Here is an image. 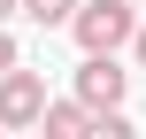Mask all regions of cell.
<instances>
[{"label":"cell","mask_w":146,"mask_h":139,"mask_svg":"<svg viewBox=\"0 0 146 139\" xmlns=\"http://www.w3.org/2000/svg\"><path fill=\"white\" fill-rule=\"evenodd\" d=\"M69 39H77L85 54L115 62L123 46H139V8H131V0H85V8H77V23H69Z\"/></svg>","instance_id":"cell-1"},{"label":"cell","mask_w":146,"mask_h":139,"mask_svg":"<svg viewBox=\"0 0 146 139\" xmlns=\"http://www.w3.org/2000/svg\"><path fill=\"white\" fill-rule=\"evenodd\" d=\"M46 108H54V93H46V77H38V70L0 77V132H38V124H46Z\"/></svg>","instance_id":"cell-2"},{"label":"cell","mask_w":146,"mask_h":139,"mask_svg":"<svg viewBox=\"0 0 146 139\" xmlns=\"http://www.w3.org/2000/svg\"><path fill=\"white\" fill-rule=\"evenodd\" d=\"M69 93H77L92 116H115V108H123V93H131V70H123V62H100V54H85Z\"/></svg>","instance_id":"cell-3"},{"label":"cell","mask_w":146,"mask_h":139,"mask_svg":"<svg viewBox=\"0 0 146 139\" xmlns=\"http://www.w3.org/2000/svg\"><path fill=\"white\" fill-rule=\"evenodd\" d=\"M85 132H92V108H85L77 93H69V101H54V108H46V124H38V139H85Z\"/></svg>","instance_id":"cell-4"},{"label":"cell","mask_w":146,"mask_h":139,"mask_svg":"<svg viewBox=\"0 0 146 139\" xmlns=\"http://www.w3.org/2000/svg\"><path fill=\"white\" fill-rule=\"evenodd\" d=\"M77 8H85V0H23V15H31L38 31H69V23H77Z\"/></svg>","instance_id":"cell-5"},{"label":"cell","mask_w":146,"mask_h":139,"mask_svg":"<svg viewBox=\"0 0 146 139\" xmlns=\"http://www.w3.org/2000/svg\"><path fill=\"white\" fill-rule=\"evenodd\" d=\"M85 139H139V124L115 108V116H92V132H85Z\"/></svg>","instance_id":"cell-6"},{"label":"cell","mask_w":146,"mask_h":139,"mask_svg":"<svg viewBox=\"0 0 146 139\" xmlns=\"http://www.w3.org/2000/svg\"><path fill=\"white\" fill-rule=\"evenodd\" d=\"M15 70H23V54H15V39L0 31V77H15Z\"/></svg>","instance_id":"cell-7"},{"label":"cell","mask_w":146,"mask_h":139,"mask_svg":"<svg viewBox=\"0 0 146 139\" xmlns=\"http://www.w3.org/2000/svg\"><path fill=\"white\" fill-rule=\"evenodd\" d=\"M8 15H23V0H0V31H8Z\"/></svg>","instance_id":"cell-8"},{"label":"cell","mask_w":146,"mask_h":139,"mask_svg":"<svg viewBox=\"0 0 146 139\" xmlns=\"http://www.w3.org/2000/svg\"><path fill=\"white\" fill-rule=\"evenodd\" d=\"M131 54H139V70H146V23H139V46H131Z\"/></svg>","instance_id":"cell-9"},{"label":"cell","mask_w":146,"mask_h":139,"mask_svg":"<svg viewBox=\"0 0 146 139\" xmlns=\"http://www.w3.org/2000/svg\"><path fill=\"white\" fill-rule=\"evenodd\" d=\"M131 8H139V0H131Z\"/></svg>","instance_id":"cell-10"},{"label":"cell","mask_w":146,"mask_h":139,"mask_svg":"<svg viewBox=\"0 0 146 139\" xmlns=\"http://www.w3.org/2000/svg\"><path fill=\"white\" fill-rule=\"evenodd\" d=\"M0 139H8V132H0Z\"/></svg>","instance_id":"cell-11"}]
</instances>
